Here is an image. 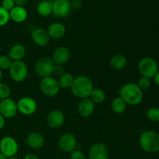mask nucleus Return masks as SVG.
<instances>
[{
    "mask_svg": "<svg viewBox=\"0 0 159 159\" xmlns=\"http://www.w3.org/2000/svg\"><path fill=\"white\" fill-rule=\"evenodd\" d=\"M71 8L75 10L80 9L82 7V0H72L71 2Z\"/></svg>",
    "mask_w": 159,
    "mask_h": 159,
    "instance_id": "f704fd0d",
    "label": "nucleus"
},
{
    "mask_svg": "<svg viewBox=\"0 0 159 159\" xmlns=\"http://www.w3.org/2000/svg\"><path fill=\"white\" fill-rule=\"evenodd\" d=\"M37 12L42 16H48L53 12V5L51 2L43 0L37 6Z\"/></svg>",
    "mask_w": 159,
    "mask_h": 159,
    "instance_id": "b1692460",
    "label": "nucleus"
},
{
    "mask_svg": "<svg viewBox=\"0 0 159 159\" xmlns=\"http://www.w3.org/2000/svg\"><path fill=\"white\" fill-rule=\"evenodd\" d=\"M127 64V57L121 54L113 55L110 61V65L113 69L121 70L125 68Z\"/></svg>",
    "mask_w": 159,
    "mask_h": 159,
    "instance_id": "4be33fe9",
    "label": "nucleus"
},
{
    "mask_svg": "<svg viewBox=\"0 0 159 159\" xmlns=\"http://www.w3.org/2000/svg\"><path fill=\"white\" fill-rule=\"evenodd\" d=\"M148 119L152 122H159V108L158 107H152L148 109L146 113Z\"/></svg>",
    "mask_w": 159,
    "mask_h": 159,
    "instance_id": "bb28decb",
    "label": "nucleus"
},
{
    "mask_svg": "<svg viewBox=\"0 0 159 159\" xmlns=\"http://www.w3.org/2000/svg\"><path fill=\"white\" fill-rule=\"evenodd\" d=\"M154 81H155V84L159 86V71L157 72V74L155 75V77H154Z\"/></svg>",
    "mask_w": 159,
    "mask_h": 159,
    "instance_id": "58836bf2",
    "label": "nucleus"
},
{
    "mask_svg": "<svg viewBox=\"0 0 159 159\" xmlns=\"http://www.w3.org/2000/svg\"><path fill=\"white\" fill-rule=\"evenodd\" d=\"M44 1H48V2H52L53 1H54V0H44Z\"/></svg>",
    "mask_w": 159,
    "mask_h": 159,
    "instance_id": "37998d69",
    "label": "nucleus"
},
{
    "mask_svg": "<svg viewBox=\"0 0 159 159\" xmlns=\"http://www.w3.org/2000/svg\"><path fill=\"white\" fill-rule=\"evenodd\" d=\"M48 32L51 38L58 40V39L62 38L65 35L66 28H65V25L57 22V23L51 24V26L48 28Z\"/></svg>",
    "mask_w": 159,
    "mask_h": 159,
    "instance_id": "6ab92c4d",
    "label": "nucleus"
},
{
    "mask_svg": "<svg viewBox=\"0 0 159 159\" xmlns=\"http://www.w3.org/2000/svg\"><path fill=\"white\" fill-rule=\"evenodd\" d=\"M18 110H17V104L12 99H2L0 102V114L6 119L13 118L16 115Z\"/></svg>",
    "mask_w": 159,
    "mask_h": 159,
    "instance_id": "9b49d317",
    "label": "nucleus"
},
{
    "mask_svg": "<svg viewBox=\"0 0 159 159\" xmlns=\"http://www.w3.org/2000/svg\"><path fill=\"white\" fill-rule=\"evenodd\" d=\"M52 13L57 18H65L71 12V4L70 0H54L52 2Z\"/></svg>",
    "mask_w": 159,
    "mask_h": 159,
    "instance_id": "9d476101",
    "label": "nucleus"
},
{
    "mask_svg": "<svg viewBox=\"0 0 159 159\" xmlns=\"http://www.w3.org/2000/svg\"><path fill=\"white\" fill-rule=\"evenodd\" d=\"M10 20L15 23H23L26 20L28 16V12L24 7L16 6L12 10L9 11Z\"/></svg>",
    "mask_w": 159,
    "mask_h": 159,
    "instance_id": "aec40b11",
    "label": "nucleus"
},
{
    "mask_svg": "<svg viewBox=\"0 0 159 159\" xmlns=\"http://www.w3.org/2000/svg\"><path fill=\"white\" fill-rule=\"evenodd\" d=\"M28 1L29 0H14L16 6H22V7H23L28 2Z\"/></svg>",
    "mask_w": 159,
    "mask_h": 159,
    "instance_id": "c9c22d12",
    "label": "nucleus"
},
{
    "mask_svg": "<svg viewBox=\"0 0 159 159\" xmlns=\"http://www.w3.org/2000/svg\"><path fill=\"white\" fill-rule=\"evenodd\" d=\"M25 54H26L25 47L20 43H17V44L13 45L9 50V57L12 61H22Z\"/></svg>",
    "mask_w": 159,
    "mask_h": 159,
    "instance_id": "412c9836",
    "label": "nucleus"
},
{
    "mask_svg": "<svg viewBox=\"0 0 159 159\" xmlns=\"http://www.w3.org/2000/svg\"><path fill=\"white\" fill-rule=\"evenodd\" d=\"M120 97L127 104L131 106L139 105L143 100V91L137 84L130 82L123 85L119 91Z\"/></svg>",
    "mask_w": 159,
    "mask_h": 159,
    "instance_id": "f257e3e1",
    "label": "nucleus"
},
{
    "mask_svg": "<svg viewBox=\"0 0 159 159\" xmlns=\"http://www.w3.org/2000/svg\"><path fill=\"white\" fill-rule=\"evenodd\" d=\"M10 20L9 16V12L3 9L2 6H0V26H3L7 24Z\"/></svg>",
    "mask_w": 159,
    "mask_h": 159,
    "instance_id": "c756f323",
    "label": "nucleus"
},
{
    "mask_svg": "<svg viewBox=\"0 0 159 159\" xmlns=\"http://www.w3.org/2000/svg\"><path fill=\"white\" fill-rule=\"evenodd\" d=\"M94 86L93 82L87 76L81 75L75 79L74 82L71 87L72 94L79 99H85L89 97Z\"/></svg>",
    "mask_w": 159,
    "mask_h": 159,
    "instance_id": "f03ea898",
    "label": "nucleus"
},
{
    "mask_svg": "<svg viewBox=\"0 0 159 159\" xmlns=\"http://www.w3.org/2000/svg\"><path fill=\"white\" fill-rule=\"evenodd\" d=\"M11 95V89L7 84L0 82V99H6L9 98Z\"/></svg>",
    "mask_w": 159,
    "mask_h": 159,
    "instance_id": "cd10ccee",
    "label": "nucleus"
},
{
    "mask_svg": "<svg viewBox=\"0 0 159 159\" xmlns=\"http://www.w3.org/2000/svg\"><path fill=\"white\" fill-rule=\"evenodd\" d=\"M0 151L7 158L15 157L19 151V144L13 138L6 136L0 141Z\"/></svg>",
    "mask_w": 159,
    "mask_h": 159,
    "instance_id": "0eeeda50",
    "label": "nucleus"
},
{
    "mask_svg": "<svg viewBox=\"0 0 159 159\" xmlns=\"http://www.w3.org/2000/svg\"><path fill=\"white\" fill-rule=\"evenodd\" d=\"M75 78L70 73H65L62 75L59 79L58 82L61 89H68L71 88L74 82Z\"/></svg>",
    "mask_w": 159,
    "mask_h": 159,
    "instance_id": "393cba45",
    "label": "nucleus"
},
{
    "mask_svg": "<svg viewBox=\"0 0 159 159\" xmlns=\"http://www.w3.org/2000/svg\"><path fill=\"white\" fill-rule=\"evenodd\" d=\"M111 108L113 113H116V114H121L125 112L126 108H127V103L124 102L122 98L118 96V97L114 98L112 102Z\"/></svg>",
    "mask_w": 159,
    "mask_h": 159,
    "instance_id": "5701e85b",
    "label": "nucleus"
},
{
    "mask_svg": "<svg viewBox=\"0 0 159 159\" xmlns=\"http://www.w3.org/2000/svg\"><path fill=\"white\" fill-rule=\"evenodd\" d=\"M54 63L52 59L47 57H43L39 58L36 61L35 71L39 76L42 78L51 76L52 75L54 69Z\"/></svg>",
    "mask_w": 159,
    "mask_h": 159,
    "instance_id": "6e6552de",
    "label": "nucleus"
},
{
    "mask_svg": "<svg viewBox=\"0 0 159 159\" xmlns=\"http://www.w3.org/2000/svg\"><path fill=\"white\" fill-rule=\"evenodd\" d=\"M138 71L143 77L152 79L159 71L158 64L154 58L150 57H143L138 62Z\"/></svg>",
    "mask_w": 159,
    "mask_h": 159,
    "instance_id": "20e7f679",
    "label": "nucleus"
},
{
    "mask_svg": "<svg viewBox=\"0 0 159 159\" xmlns=\"http://www.w3.org/2000/svg\"><path fill=\"white\" fill-rule=\"evenodd\" d=\"M140 146L143 151L148 153L159 152V133L148 130L142 132L139 138Z\"/></svg>",
    "mask_w": 159,
    "mask_h": 159,
    "instance_id": "7ed1b4c3",
    "label": "nucleus"
},
{
    "mask_svg": "<svg viewBox=\"0 0 159 159\" xmlns=\"http://www.w3.org/2000/svg\"><path fill=\"white\" fill-rule=\"evenodd\" d=\"M11 79L16 82H22L27 78L28 67L23 61H12L9 69Z\"/></svg>",
    "mask_w": 159,
    "mask_h": 159,
    "instance_id": "423d86ee",
    "label": "nucleus"
},
{
    "mask_svg": "<svg viewBox=\"0 0 159 159\" xmlns=\"http://www.w3.org/2000/svg\"><path fill=\"white\" fill-rule=\"evenodd\" d=\"M70 154H71L70 155L71 159H85V154L80 150H74Z\"/></svg>",
    "mask_w": 159,
    "mask_h": 159,
    "instance_id": "473e14b6",
    "label": "nucleus"
},
{
    "mask_svg": "<svg viewBox=\"0 0 159 159\" xmlns=\"http://www.w3.org/2000/svg\"><path fill=\"white\" fill-rule=\"evenodd\" d=\"M137 85L139 86V88L141 90H146L150 88L151 85H152V82H151L150 79H148V78L143 77L141 76L139 79H138V82Z\"/></svg>",
    "mask_w": 159,
    "mask_h": 159,
    "instance_id": "7c9ffc66",
    "label": "nucleus"
},
{
    "mask_svg": "<svg viewBox=\"0 0 159 159\" xmlns=\"http://www.w3.org/2000/svg\"><path fill=\"white\" fill-rule=\"evenodd\" d=\"M12 63V61L11 60L9 56L0 55V69L2 71V70H9Z\"/></svg>",
    "mask_w": 159,
    "mask_h": 159,
    "instance_id": "c85d7f7f",
    "label": "nucleus"
},
{
    "mask_svg": "<svg viewBox=\"0 0 159 159\" xmlns=\"http://www.w3.org/2000/svg\"><path fill=\"white\" fill-rule=\"evenodd\" d=\"M47 123L51 129L60 128L65 123V115L59 110H51L48 115Z\"/></svg>",
    "mask_w": 159,
    "mask_h": 159,
    "instance_id": "4468645a",
    "label": "nucleus"
},
{
    "mask_svg": "<svg viewBox=\"0 0 159 159\" xmlns=\"http://www.w3.org/2000/svg\"><path fill=\"white\" fill-rule=\"evenodd\" d=\"M2 71L0 69V82H1L2 80Z\"/></svg>",
    "mask_w": 159,
    "mask_h": 159,
    "instance_id": "a19ab883",
    "label": "nucleus"
},
{
    "mask_svg": "<svg viewBox=\"0 0 159 159\" xmlns=\"http://www.w3.org/2000/svg\"><path fill=\"white\" fill-rule=\"evenodd\" d=\"M7 159H18V158H15V157H11V158H8Z\"/></svg>",
    "mask_w": 159,
    "mask_h": 159,
    "instance_id": "79ce46f5",
    "label": "nucleus"
},
{
    "mask_svg": "<svg viewBox=\"0 0 159 159\" xmlns=\"http://www.w3.org/2000/svg\"><path fill=\"white\" fill-rule=\"evenodd\" d=\"M89 98L94 103H102L106 99V93L101 89H93Z\"/></svg>",
    "mask_w": 159,
    "mask_h": 159,
    "instance_id": "a878e982",
    "label": "nucleus"
},
{
    "mask_svg": "<svg viewBox=\"0 0 159 159\" xmlns=\"http://www.w3.org/2000/svg\"><path fill=\"white\" fill-rule=\"evenodd\" d=\"M110 155L109 148L104 143L97 142L93 144L89 151V159H108Z\"/></svg>",
    "mask_w": 159,
    "mask_h": 159,
    "instance_id": "ddd939ff",
    "label": "nucleus"
},
{
    "mask_svg": "<svg viewBox=\"0 0 159 159\" xmlns=\"http://www.w3.org/2000/svg\"><path fill=\"white\" fill-rule=\"evenodd\" d=\"M5 124H6V119L0 114V130H2L4 127Z\"/></svg>",
    "mask_w": 159,
    "mask_h": 159,
    "instance_id": "4c0bfd02",
    "label": "nucleus"
},
{
    "mask_svg": "<svg viewBox=\"0 0 159 159\" xmlns=\"http://www.w3.org/2000/svg\"><path fill=\"white\" fill-rule=\"evenodd\" d=\"M16 104L18 111L25 116H30L37 111V102L31 97L25 96L20 98Z\"/></svg>",
    "mask_w": 159,
    "mask_h": 159,
    "instance_id": "1a4fd4ad",
    "label": "nucleus"
},
{
    "mask_svg": "<svg viewBox=\"0 0 159 159\" xmlns=\"http://www.w3.org/2000/svg\"><path fill=\"white\" fill-rule=\"evenodd\" d=\"M7 158H8L6 156V155H4L2 153L0 152V159H7Z\"/></svg>",
    "mask_w": 159,
    "mask_h": 159,
    "instance_id": "ea45409f",
    "label": "nucleus"
},
{
    "mask_svg": "<svg viewBox=\"0 0 159 159\" xmlns=\"http://www.w3.org/2000/svg\"><path fill=\"white\" fill-rule=\"evenodd\" d=\"M70 53L69 49L66 47H59L57 48L55 51H54L52 55V61L54 63V65H63L68 61L69 60Z\"/></svg>",
    "mask_w": 159,
    "mask_h": 159,
    "instance_id": "dca6fc26",
    "label": "nucleus"
},
{
    "mask_svg": "<svg viewBox=\"0 0 159 159\" xmlns=\"http://www.w3.org/2000/svg\"><path fill=\"white\" fill-rule=\"evenodd\" d=\"M26 144L33 149H40L44 145V137L38 132H33L26 138Z\"/></svg>",
    "mask_w": 159,
    "mask_h": 159,
    "instance_id": "a211bd4d",
    "label": "nucleus"
},
{
    "mask_svg": "<svg viewBox=\"0 0 159 159\" xmlns=\"http://www.w3.org/2000/svg\"><path fill=\"white\" fill-rule=\"evenodd\" d=\"M95 110V103L89 99L85 98L79 102L78 105V113L82 117H89Z\"/></svg>",
    "mask_w": 159,
    "mask_h": 159,
    "instance_id": "f3484780",
    "label": "nucleus"
},
{
    "mask_svg": "<svg viewBox=\"0 0 159 159\" xmlns=\"http://www.w3.org/2000/svg\"><path fill=\"white\" fill-rule=\"evenodd\" d=\"M16 6L14 0H2V7L7 11H10Z\"/></svg>",
    "mask_w": 159,
    "mask_h": 159,
    "instance_id": "2f4dec72",
    "label": "nucleus"
},
{
    "mask_svg": "<svg viewBox=\"0 0 159 159\" xmlns=\"http://www.w3.org/2000/svg\"><path fill=\"white\" fill-rule=\"evenodd\" d=\"M23 159H40L37 155H34V154H28V155H25Z\"/></svg>",
    "mask_w": 159,
    "mask_h": 159,
    "instance_id": "e433bc0d",
    "label": "nucleus"
},
{
    "mask_svg": "<svg viewBox=\"0 0 159 159\" xmlns=\"http://www.w3.org/2000/svg\"><path fill=\"white\" fill-rule=\"evenodd\" d=\"M52 74L61 77L62 75L65 74V69H64L63 66H62V65H54Z\"/></svg>",
    "mask_w": 159,
    "mask_h": 159,
    "instance_id": "72a5a7b5",
    "label": "nucleus"
},
{
    "mask_svg": "<svg viewBox=\"0 0 159 159\" xmlns=\"http://www.w3.org/2000/svg\"><path fill=\"white\" fill-rule=\"evenodd\" d=\"M40 89L43 95L53 97L58 94L61 87L57 79L52 76H48L41 79L40 82Z\"/></svg>",
    "mask_w": 159,
    "mask_h": 159,
    "instance_id": "39448f33",
    "label": "nucleus"
},
{
    "mask_svg": "<svg viewBox=\"0 0 159 159\" xmlns=\"http://www.w3.org/2000/svg\"><path fill=\"white\" fill-rule=\"evenodd\" d=\"M32 40L39 47H45L49 43L50 37L48 30L41 27L36 28L32 32Z\"/></svg>",
    "mask_w": 159,
    "mask_h": 159,
    "instance_id": "2eb2a0df",
    "label": "nucleus"
},
{
    "mask_svg": "<svg viewBox=\"0 0 159 159\" xmlns=\"http://www.w3.org/2000/svg\"><path fill=\"white\" fill-rule=\"evenodd\" d=\"M77 146V140L74 134L71 133H65L59 138L58 147L65 153H71L75 150Z\"/></svg>",
    "mask_w": 159,
    "mask_h": 159,
    "instance_id": "f8f14e48",
    "label": "nucleus"
}]
</instances>
